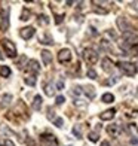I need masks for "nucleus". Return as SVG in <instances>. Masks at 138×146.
I'll return each instance as SVG.
<instances>
[{
	"label": "nucleus",
	"mask_w": 138,
	"mask_h": 146,
	"mask_svg": "<svg viewBox=\"0 0 138 146\" xmlns=\"http://www.w3.org/2000/svg\"><path fill=\"white\" fill-rule=\"evenodd\" d=\"M28 66V70L33 72V73H37L39 70H40V66H39V63L36 61V60H30V61L27 63Z\"/></svg>",
	"instance_id": "obj_11"
},
{
	"label": "nucleus",
	"mask_w": 138,
	"mask_h": 146,
	"mask_svg": "<svg viewBox=\"0 0 138 146\" xmlns=\"http://www.w3.org/2000/svg\"><path fill=\"white\" fill-rule=\"evenodd\" d=\"M73 133H74V136H76V137H80V136H82V131H80V128H79L77 125H74Z\"/></svg>",
	"instance_id": "obj_29"
},
{
	"label": "nucleus",
	"mask_w": 138,
	"mask_h": 146,
	"mask_svg": "<svg viewBox=\"0 0 138 146\" xmlns=\"http://www.w3.org/2000/svg\"><path fill=\"white\" fill-rule=\"evenodd\" d=\"M5 146H15V145H14V142H12V140H9V139H8V140L5 142Z\"/></svg>",
	"instance_id": "obj_34"
},
{
	"label": "nucleus",
	"mask_w": 138,
	"mask_h": 146,
	"mask_svg": "<svg viewBox=\"0 0 138 146\" xmlns=\"http://www.w3.org/2000/svg\"><path fill=\"white\" fill-rule=\"evenodd\" d=\"M103 70L104 72H107V73H113L114 72V64H113V61H111L110 58H103Z\"/></svg>",
	"instance_id": "obj_8"
},
{
	"label": "nucleus",
	"mask_w": 138,
	"mask_h": 146,
	"mask_svg": "<svg viewBox=\"0 0 138 146\" xmlns=\"http://www.w3.org/2000/svg\"><path fill=\"white\" fill-rule=\"evenodd\" d=\"M131 143H132V145H138V137H135V139H131Z\"/></svg>",
	"instance_id": "obj_35"
},
{
	"label": "nucleus",
	"mask_w": 138,
	"mask_h": 146,
	"mask_svg": "<svg viewBox=\"0 0 138 146\" xmlns=\"http://www.w3.org/2000/svg\"><path fill=\"white\" fill-rule=\"evenodd\" d=\"M117 66H119V69L128 76H134L137 73V66L132 64V63H129V61H119Z\"/></svg>",
	"instance_id": "obj_1"
},
{
	"label": "nucleus",
	"mask_w": 138,
	"mask_h": 146,
	"mask_svg": "<svg viewBox=\"0 0 138 146\" xmlns=\"http://www.w3.org/2000/svg\"><path fill=\"white\" fill-rule=\"evenodd\" d=\"M117 25H119V29H120L122 31H126V33H132V31H134L132 25H129L128 23H125L123 18H117Z\"/></svg>",
	"instance_id": "obj_9"
},
{
	"label": "nucleus",
	"mask_w": 138,
	"mask_h": 146,
	"mask_svg": "<svg viewBox=\"0 0 138 146\" xmlns=\"http://www.w3.org/2000/svg\"><path fill=\"white\" fill-rule=\"evenodd\" d=\"M0 18H2V30L9 27V9H0Z\"/></svg>",
	"instance_id": "obj_5"
},
{
	"label": "nucleus",
	"mask_w": 138,
	"mask_h": 146,
	"mask_svg": "<svg viewBox=\"0 0 138 146\" xmlns=\"http://www.w3.org/2000/svg\"><path fill=\"white\" fill-rule=\"evenodd\" d=\"M37 21H39V24H40V25H48L49 24V19H48V17H46V15H39Z\"/></svg>",
	"instance_id": "obj_23"
},
{
	"label": "nucleus",
	"mask_w": 138,
	"mask_h": 146,
	"mask_svg": "<svg viewBox=\"0 0 138 146\" xmlns=\"http://www.w3.org/2000/svg\"><path fill=\"white\" fill-rule=\"evenodd\" d=\"M62 124H64L62 118H57V119H55V125H57L58 128H61V127H62Z\"/></svg>",
	"instance_id": "obj_30"
},
{
	"label": "nucleus",
	"mask_w": 138,
	"mask_h": 146,
	"mask_svg": "<svg viewBox=\"0 0 138 146\" xmlns=\"http://www.w3.org/2000/svg\"><path fill=\"white\" fill-rule=\"evenodd\" d=\"M39 40H40V43H45V45H52L54 43V40H52L49 33H43V35L39 37Z\"/></svg>",
	"instance_id": "obj_12"
},
{
	"label": "nucleus",
	"mask_w": 138,
	"mask_h": 146,
	"mask_svg": "<svg viewBox=\"0 0 138 146\" xmlns=\"http://www.w3.org/2000/svg\"><path fill=\"white\" fill-rule=\"evenodd\" d=\"M5 57H3V54H2V52H0V60H3Z\"/></svg>",
	"instance_id": "obj_37"
},
{
	"label": "nucleus",
	"mask_w": 138,
	"mask_h": 146,
	"mask_svg": "<svg viewBox=\"0 0 138 146\" xmlns=\"http://www.w3.org/2000/svg\"><path fill=\"white\" fill-rule=\"evenodd\" d=\"M42 146H58V140L54 134H42L40 136Z\"/></svg>",
	"instance_id": "obj_3"
},
{
	"label": "nucleus",
	"mask_w": 138,
	"mask_h": 146,
	"mask_svg": "<svg viewBox=\"0 0 138 146\" xmlns=\"http://www.w3.org/2000/svg\"><path fill=\"white\" fill-rule=\"evenodd\" d=\"M34 29L33 27H24V29H21L19 30V36H21L24 40H28V39H31L33 36H34Z\"/></svg>",
	"instance_id": "obj_6"
},
{
	"label": "nucleus",
	"mask_w": 138,
	"mask_h": 146,
	"mask_svg": "<svg viewBox=\"0 0 138 146\" xmlns=\"http://www.w3.org/2000/svg\"><path fill=\"white\" fill-rule=\"evenodd\" d=\"M83 58H85V61H86L88 64H95L98 61V55H97V52L95 51H92V49H85L83 51Z\"/></svg>",
	"instance_id": "obj_4"
},
{
	"label": "nucleus",
	"mask_w": 138,
	"mask_h": 146,
	"mask_svg": "<svg viewBox=\"0 0 138 146\" xmlns=\"http://www.w3.org/2000/svg\"><path fill=\"white\" fill-rule=\"evenodd\" d=\"M0 75H2L3 78L11 76V69L8 67V66H2V69H0Z\"/></svg>",
	"instance_id": "obj_20"
},
{
	"label": "nucleus",
	"mask_w": 138,
	"mask_h": 146,
	"mask_svg": "<svg viewBox=\"0 0 138 146\" xmlns=\"http://www.w3.org/2000/svg\"><path fill=\"white\" fill-rule=\"evenodd\" d=\"M116 115V110L114 109H107V110H104L103 113L100 115V118L103 119V121H110V119H113Z\"/></svg>",
	"instance_id": "obj_10"
},
{
	"label": "nucleus",
	"mask_w": 138,
	"mask_h": 146,
	"mask_svg": "<svg viewBox=\"0 0 138 146\" xmlns=\"http://www.w3.org/2000/svg\"><path fill=\"white\" fill-rule=\"evenodd\" d=\"M2 100H3V102H2L3 106H8V104L11 103V100H12V96H11V94H5Z\"/></svg>",
	"instance_id": "obj_24"
},
{
	"label": "nucleus",
	"mask_w": 138,
	"mask_h": 146,
	"mask_svg": "<svg viewBox=\"0 0 138 146\" xmlns=\"http://www.w3.org/2000/svg\"><path fill=\"white\" fill-rule=\"evenodd\" d=\"M40 108H42V97L36 96L34 100H33V109H34V110H40Z\"/></svg>",
	"instance_id": "obj_15"
},
{
	"label": "nucleus",
	"mask_w": 138,
	"mask_h": 146,
	"mask_svg": "<svg viewBox=\"0 0 138 146\" xmlns=\"http://www.w3.org/2000/svg\"><path fill=\"white\" fill-rule=\"evenodd\" d=\"M64 102H65V98H64L62 96H58V97H57V104H62Z\"/></svg>",
	"instance_id": "obj_32"
},
{
	"label": "nucleus",
	"mask_w": 138,
	"mask_h": 146,
	"mask_svg": "<svg viewBox=\"0 0 138 146\" xmlns=\"http://www.w3.org/2000/svg\"><path fill=\"white\" fill-rule=\"evenodd\" d=\"M88 78H91V79H97V72H95L94 69H89V70H88Z\"/></svg>",
	"instance_id": "obj_27"
},
{
	"label": "nucleus",
	"mask_w": 138,
	"mask_h": 146,
	"mask_svg": "<svg viewBox=\"0 0 138 146\" xmlns=\"http://www.w3.org/2000/svg\"><path fill=\"white\" fill-rule=\"evenodd\" d=\"M70 60H71L70 49H61L60 54H58V61H60V63H68Z\"/></svg>",
	"instance_id": "obj_7"
},
{
	"label": "nucleus",
	"mask_w": 138,
	"mask_h": 146,
	"mask_svg": "<svg viewBox=\"0 0 138 146\" xmlns=\"http://www.w3.org/2000/svg\"><path fill=\"white\" fill-rule=\"evenodd\" d=\"M129 54L131 55H138V43L131 46V48H129Z\"/></svg>",
	"instance_id": "obj_26"
},
{
	"label": "nucleus",
	"mask_w": 138,
	"mask_h": 146,
	"mask_svg": "<svg viewBox=\"0 0 138 146\" xmlns=\"http://www.w3.org/2000/svg\"><path fill=\"white\" fill-rule=\"evenodd\" d=\"M101 102L103 103H111V102H114V96L111 92H106V94H103Z\"/></svg>",
	"instance_id": "obj_16"
},
{
	"label": "nucleus",
	"mask_w": 138,
	"mask_h": 146,
	"mask_svg": "<svg viewBox=\"0 0 138 146\" xmlns=\"http://www.w3.org/2000/svg\"><path fill=\"white\" fill-rule=\"evenodd\" d=\"M40 55H42V60H43V64H51V61H52V54L49 51H42L40 52Z\"/></svg>",
	"instance_id": "obj_13"
},
{
	"label": "nucleus",
	"mask_w": 138,
	"mask_h": 146,
	"mask_svg": "<svg viewBox=\"0 0 138 146\" xmlns=\"http://www.w3.org/2000/svg\"><path fill=\"white\" fill-rule=\"evenodd\" d=\"M24 82L27 85H30V87H34V85H36V78L34 76H27L24 79Z\"/></svg>",
	"instance_id": "obj_22"
},
{
	"label": "nucleus",
	"mask_w": 138,
	"mask_h": 146,
	"mask_svg": "<svg viewBox=\"0 0 138 146\" xmlns=\"http://www.w3.org/2000/svg\"><path fill=\"white\" fill-rule=\"evenodd\" d=\"M62 19H64V14L57 15V17H55V23H57V24H61V23H62Z\"/></svg>",
	"instance_id": "obj_31"
},
{
	"label": "nucleus",
	"mask_w": 138,
	"mask_h": 146,
	"mask_svg": "<svg viewBox=\"0 0 138 146\" xmlns=\"http://www.w3.org/2000/svg\"><path fill=\"white\" fill-rule=\"evenodd\" d=\"M25 61H28V60H27V57H25V55H21V58H19V61L16 63L18 69H22V67H24V63H25Z\"/></svg>",
	"instance_id": "obj_25"
},
{
	"label": "nucleus",
	"mask_w": 138,
	"mask_h": 146,
	"mask_svg": "<svg viewBox=\"0 0 138 146\" xmlns=\"http://www.w3.org/2000/svg\"><path fill=\"white\" fill-rule=\"evenodd\" d=\"M129 131L134 133V134H138V127L135 124H129Z\"/></svg>",
	"instance_id": "obj_28"
},
{
	"label": "nucleus",
	"mask_w": 138,
	"mask_h": 146,
	"mask_svg": "<svg viewBox=\"0 0 138 146\" xmlns=\"http://www.w3.org/2000/svg\"><path fill=\"white\" fill-rule=\"evenodd\" d=\"M30 17H31L30 9H28V8H24L22 12H21V17H19V19H21V21H27V19H30Z\"/></svg>",
	"instance_id": "obj_17"
},
{
	"label": "nucleus",
	"mask_w": 138,
	"mask_h": 146,
	"mask_svg": "<svg viewBox=\"0 0 138 146\" xmlns=\"http://www.w3.org/2000/svg\"><path fill=\"white\" fill-rule=\"evenodd\" d=\"M2 46L5 48V52L8 54V57L11 58L16 57V46L14 42H11L9 39H2Z\"/></svg>",
	"instance_id": "obj_2"
},
{
	"label": "nucleus",
	"mask_w": 138,
	"mask_h": 146,
	"mask_svg": "<svg viewBox=\"0 0 138 146\" xmlns=\"http://www.w3.org/2000/svg\"><path fill=\"white\" fill-rule=\"evenodd\" d=\"M45 92H46V96H49V97H52L55 94V90H54V87H52V84H46L45 85Z\"/></svg>",
	"instance_id": "obj_18"
},
{
	"label": "nucleus",
	"mask_w": 138,
	"mask_h": 146,
	"mask_svg": "<svg viewBox=\"0 0 138 146\" xmlns=\"http://www.w3.org/2000/svg\"><path fill=\"white\" fill-rule=\"evenodd\" d=\"M98 137H100V134H98V131H91L89 134H88V139L91 142H98Z\"/></svg>",
	"instance_id": "obj_21"
},
{
	"label": "nucleus",
	"mask_w": 138,
	"mask_h": 146,
	"mask_svg": "<svg viewBox=\"0 0 138 146\" xmlns=\"http://www.w3.org/2000/svg\"><path fill=\"white\" fill-rule=\"evenodd\" d=\"M57 88H58V90H62V88H64V82H62V81H58Z\"/></svg>",
	"instance_id": "obj_33"
},
{
	"label": "nucleus",
	"mask_w": 138,
	"mask_h": 146,
	"mask_svg": "<svg viewBox=\"0 0 138 146\" xmlns=\"http://www.w3.org/2000/svg\"><path fill=\"white\" fill-rule=\"evenodd\" d=\"M101 146H110V143H108V142H103Z\"/></svg>",
	"instance_id": "obj_36"
},
{
	"label": "nucleus",
	"mask_w": 138,
	"mask_h": 146,
	"mask_svg": "<svg viewBox=\"0 0 138 146\" xmlns=\"http://www.w3.org/2000/svg\"><path fill=\"white\" fill-rule=\"evenodd\" d=\"M85 92H86V96L89 97V98H94L95 97V88L94 87H85Z\"/></svg>",
	"instance_id": "obj_19"
},
{
	"label": "nucleus",
	"mask_w": 138,
	"mask_h": 146,
	"mask_svg": "<svg viewBox=\"0 0 138 146\" xmlns=\"http://www.w3.org/2000/svg\"><path fill=\"white\" fill-rule=\"evenodd\" d=\"M119 131H120V128H119V125H108V127H107V133H108V134L110 136H117V134H119Z\"/></svg>",
	"instance_id": "obj_14"
}]
</instances>
